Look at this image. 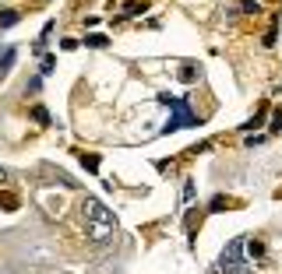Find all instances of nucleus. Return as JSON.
I'll use <instances>...</instances> for the list:
<instances>
[{
	"mask_svg": "<svg viewBox=\"0 0 282 274\" xmlns=\"http://www.w3.org/2000/svg\"><path fill=\"white\" fill-rule=\"evenodd\" d=\"M244 246H247V236L229 239V242H226V250L219 253V260H215L212 274H250L247 257H244Z\"/></svg>",
	"mask_w": 282,
	"mask_h": 274,
	"instance_id": "3",
	"label": "nucleus"
},
{
	"mask_svg": "<svg viewBox=\"0 0 282 274\" xmlns=\"http://www.w3.org/2000/svg\"><path fill=\"white\" fill-rule=\"evenodd\" d=\"M141 11H145L141 0H127V4H124V14H127V18H134V14H141Z\"/></svg>",
	"mask_w": 282,
	"mask_h": 274,
	"instance_id": "6",
	"label": "nucleus"
},
{
	"mask_svg": "<svg viewBox=\"0 0 282 274\" xmlns=\"http://www.w3.org/2000/svg\"><path fill=\"white\" fill-rule=\"evenodd\" d=\"M7 179V169H4V165H0V183H4Z\"/></svg>",
	"mask_w": 282,
	"mask_h": 274,
	"instance_id": "17",
	"label": "nucleus"
},
{
	"mask_svg": "<svg viewBox=\"0 0 282 274\" xmlns=\"http://www.w3.org/2000/svg\"><path fill=\"white\" fill-rule=\"evenodd\" d=\"M184 201H187V204L194 201V183H187V187H184Z\"/></svg>",
	"mask_w": 282,
	"mask_h": 274,
	"instance_id": "14",
	"label": "nucleus"
},
{
	"mask_svg": "<svg viewBox=\"0 0 282 274\" xmlns=\"http://www.w3.org/2000/svg\"><path fill=\"white\" fill-rule=\"evenodd\" d=\"M244 144H247V148H258V144H264V137H261V134H258V137H247Z\"/></svg>",
	"mask_w": 282,
	"mask_h": 274,
	"instance_id": "15",
	"label": "nucleus"
},
{
	"mask_svg": "<svg viewBox=\"0 0 282 274\" xmlns=\"http://www.w3.org/2000/svg\"><path fill=\"white\" fill-rule=\"evenodd\" d=\"M32 120H36L39 127H46V123H50V113L42 109V105H36V109H32Z\"/></svg>",
	"mask_w": 282,
	"mask_h": 274,
	"instance_id": "8",
	"label": "nucleus"
},
{
	"mask_svg": "<svg viewBox=\"0 0 282 274\" xmlns=\"http://www.w3.org/2000/svg\"><path fill=\"white\" fill-rule=\"evenodd\" d=\"M81 162L88 165V169H99V158H95V155H81Z\"/></svg>",
	"mask_w": 282,
	"mask_h": 274,
	"instance_id": "13",
	"label": "nucleus"
},
{
	"mask_svg": "<svg viewBox=\"0 0 282 274\" xmlns=\"http://www.w3.org/2000/svg\"><path fill=\"white\" fill-rule=\"evenodd\" d=\"M272 130H282V109H275V120H272Z\"/></svg>",
	"mask_w": 282,
	"mask_h": 274,
	"instance_id": "16",
	"label": "nucleus"
},
{
	"mask_svg": "<svg viewBox=\"0 0 282 274\" xmlns=\"http://www.w3.org/2000/svg\"><path fill=\"white\" fill-rule=\"evenodd\" d=\"M56 67V56H42V74H53Z\"/></svg>",
	"mask_w": 282,
	"mask_h": 274,
	"instance_id": "12",
	"label": "nucleus"
},
{
	"mask_svg": "<svg viewBox=\"0 0 282 274\" xmlns=\"http://www.w3.org/2000/svg\"><path fill=\"white\" fill-rule=\"evenodd\" d=\"M194 78H198V67H194V64H184V67H180V81H184V85H190Z\"/></svg>",
	"mask_w": 282,
	"mask_h": 274,
	"instance_id": "5",
	"label": "nucleus"
},
{
	"mask_svg": "<svg viewBox=\"0 0 282 274\" xmlns=\"http://www.w3.org/2000/svg\"><path fill=\"white\" fill-rule=\"evenodd\" d=\"M240 11L244 14H258L261 11V0H240Z\"/></svg>",
	"mask_w": 282,
	"mask_h": 274,
	"instance_id": "9",
	"label": "nucleus"
},
{
	"mask_svg": "<svg viewBox=\"0 0 282 274\" xmlns=\"http://www.w3.org/2000/svg\"><path fill=\"white\" fill-rule=\"evenodd\" d=\"M261 42H264V46H275V42H279V28L272 25L268 32H264V39H261Z\"/></svg>",
	"mask_w": 282,
	"mask_h": 274,
	"instance_id": "11",
	"label": "nucleus"
},
{
	"mask_svg": "<svg viewBox=\"0 0 282 274\" xmlns=\"http://www.w3.org/2000/svg\"><path fill=\"white\" fill-rule=\"evenodd\" d=\"M106 42H110L106 35H85V46H92V50H102Z\"/></svg>",
	"mask_w": 282,
	"mask_h": 274,
	"instance_id": "10",
	"label": "nucleus"
},
{
	"mask_svg": "<svg viewBox=\"0 0 282 274\" xmlns=\"http://www.w3.org/2000/svg\"><path fill=\"white\" fill-rule=\"evenodd\" d=\"M18 21V11H0V28H11Z\"/></svg>",
	"mask_w": 282,
	"mask_h": 274,
	"instance_id": "7",
	"label": "nucleus"
},
{
	"mask_svg": "<svg viewBox=\"0 0 282 274\" xmlns=\"http://www.w3.org/2000/svg\"><path fill=\"white\" fill-rule=\"evenodd\" d=\"M81 225H85V236L99 242V239H110L116 232V215L102 201H95V197H85V204H81Z\"/></svg>",
	"mask_w": 282,
	"mask_h": 274,
	"instance_id": "1",
	"label": "nucleus"
},
{
	"mask_svg": "<svg viewBox=\"0 0 282 274\" xmlns=\"http://www.w3.org/2000/svg\"><path fill=\"white\" fill-rule=\"evenodd\" d=\"M159 102L169 105V120H166V123H162V130H159L162 137H169V134L184 130V127H201V123H205V116L194 113L190 99H176V95H169V91H159Z\"/></svg>",
	"mask_w": 282,
	"mask_h": 274,
	"instance_id": "2",
	"label": "nucleus"
},
{
	"mask_svg": "<svg viewBox=\"0 0 282 274\" xmlns=\"http://www.w3.org/2000/svg\"><path fill=\"white\" fill-rule=\"evenodd\" d=\"M14 56H18V50H14V46H7L4 53H0V81L7 78V70L14 67Z\"/></svg>",
	"mask_w": 282,
	"mask_h": 274,
	"instance_id": "4",
	"label": "nucleus"
}]
</instances>
